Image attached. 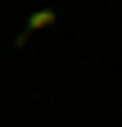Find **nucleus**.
Here are the masks:
<instances>
[{
    "label": "nucleus",
    "instance_id": "f257e3e1",
    "mask_svg": "<svg viewBox=\"0 0 122 127\" xmlns=\"http://www.w3.org/2000/svg\"><path fill=\"white\" fill-rule=\"evenodd\" d=\"M54 18H59V14H54V9H41V14H32V18H27V23H23V32H18V36H14V45H23L27 36H32V32H41V27H50Z\"/></svg>",
    "mask_w": 122,
    "mask_h": 127
}]
</instances>
